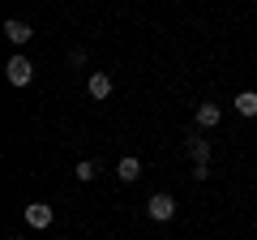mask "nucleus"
Listing matches in <instances>:
<instances>
[{"label":"nucleus","instance_id":"5","mask_svg":"<svg viewBox=\"0 0 257 240\" xmlns=\"http://www.w3.org/2000/svg\"><path fill=\"white\" fill-rule=\"evenodd\" d=\"M86 90H90V99H107L111 94V77L103 73V69H94V73L86 77Z\"/></svg>","mask_w":257,"mask_h":240},{"label":"nucleus","instance_id":"10","mask_svg":"<svg viewBox=\"0 0 257 240\" xmlns=\"http://www.w3.org/2000/svg\"><path fill=\"white\" fill-rule=\"evenodd\" d=\"M73 176H77V180H82V185H90L94 176H99V163H90V159H82V163L73 167Z\"/></svg>","mask_w":257,"mask_h":240},{"label":"nucleus","instance_id":"1","mask_svg":"<svg viewBox=\"0 0 257 240\" xmlns=\"http://www.w3.org/2000/svg\"><path fill=\"white\" fill-rule=\"evenodd\" d=\"M5 77H9V86H30L35 82V65H30L26 56H13L9 65H5Z\"/></svg>","mask_w":257,"mask_h":240},{"label":"nucleus","instance_id":"4","mask_svg":"<svg viewBox=\"0 0 257 240\" xmlns=\"http://www.w3.org/2000/svg\"><path fill=\"white\" fill-rule=\"evenodd\" d=\"M26 223H30L35 231L52 227V206H47V202H30V206H26Z\"/></svg>","mask_w":257,"mask_h":240},{"label":"nucleus","instance_id":"7","mask_svg":"<svg viewBox=\"0 0 257 240\" xmlns=\"http://www.w3.org/2000/svg\"><path fill=\"white\" fill-rule=\"evenodd\" d=\"M184 150H189V159H193V163H210V142H206V138H197V133H193V138L184 142Z\"/></svg>","mask_w":257,"mask_h":240},{"label":"nucleus","instance_id":"8","mask_svg":"<svg viewBox=\"0 0 257 240\" xmlns=\"http://www.w3.org/2000/svg\"><path fill=\"white\" fill-rule=\"evenodd\" d=\"M116 176H120V180H124V185H133V180H138V176H142V163H138V159H133V155H124V159H120V163H116Z\"/></svg>","mask_w":257,"mask_h":240},{"label":"nucleus","instance_id":"3","mask_svg":"<svg viewBox=\"0 0 257 240\" xmlns=\"http://www.w3.org/2000/svg\"><path fill=\"white\" fill-rule=\"evenodd\" d=\"M5 39H9L13 47H26L30 39H35V30H30L26 22H18V18H9V22H5Z\"/></svg>","mask_w":257,"mask_h":240},{"label":"nucleus","instance_id":"6","mask_svg":"<svg viewBox=\"0 0 257 240\" xmlns=\"http://www.w3.org/2000/svg\"><path fill=\"white\" fill-rule=\"evenodd\" d=\"M219 120H223L219 103H197V129H214Z\"/></svg>","mask_w":257,"mask_h":240},{"label":"nucleus","instance_id":"9","mask_svg":"<svg viewBox=\"0 0 257 240\" xmlns=\"http://www.w3.org/2000/svg\"><path fill=\"white\" fill-rule=\"evenodd\" d=\"M236 111H240V116H257V94L253 90H240L236 94Z\"/></svg>","mask_w":257,"mask_h":240},{"label":"nucleus","instance_id":"11","mask_svg":"<svg viewBox=\"0 0 257 240\" xmlns=\"http://www.w3.org/2000/svg\"><path fill=\"white\" fill-rule=\"evenodd\" d=\"M5 240H22V236H5Z\"/></svg>","mask_w":257,"mask_h":240},{"label":"nucleus","instance_id":"2","mask_svg":"<svg viewBox=\"0 0 257 240\" xmlns=\"http://www.w3.org/2000/svg\"><path fill=\"white\" fill-rule=\"evenodd\" d=\"M146 214H150V219H155V223H167V219H172V214H176V202H172V197H167V193H155V197H150V202H146Z\"/></svg>","mask_w":257,"mask_h":240}]
</instances>
